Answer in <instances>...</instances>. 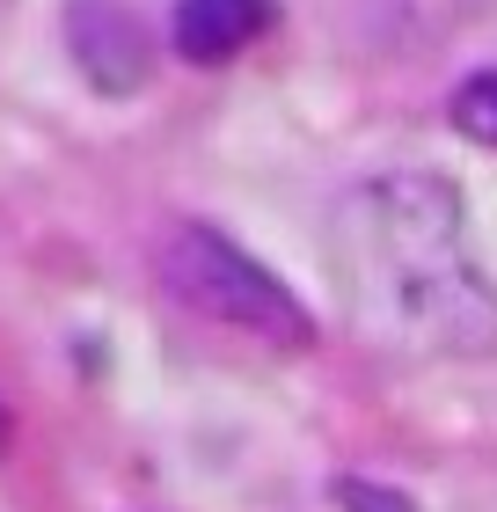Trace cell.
Segmentation results:
<instances>
[{"label":"cell","instance_id":"obj_1","mask_svg":"<svg viewBox=\"0 0 497 512\" xmlns=\"http://www.w3.org/2000/svg\"><path fill=\"white\" fill-rule=\"evenodd\" d=\"M337 256L381 337L439 359L497 352V286L468 256L461 191L432 169H381L337 205Z\"/></svg>","mask_w":497,"mask_h":512},{"label":"cell","instance_id":"obj_2","mask_svg":"<svg viewBox=\"0 0 497 512\" xmlns=\"http://www.w3.org/2000/svg\"><path fill=\"white\" fill-rule=\"evenodd\" d=\"M154 278L169 286L176 308H191L198 322L242 330L256 344H271V352H307V344H315V315L300 308V293L205 220H176L169 235L154 242Z\"/></svg>","mask_w":497,"mask_h":512},{"label":"cell","instance_id":"obj_3","mask_svg":"<svg viewBox=\"0 0 497 512\" xmlns=\"http://www.w3.org/2000/svg\"><path fill=\"white\" fill-rule=\"evenodd\" d=\"M66 52L96 96H139L154 74V37L125 0H66Z\"/></svg>","mask_w":497,"mask_h":512},{"label":"cell","instance_id":"obj_4","mask_svg":"<svg viewBox=\"0 0 497 512\" xmlns=\"http://www.w3.org/2000/svg\"><path fill=\"white\" fill-rule=\"evenodd\" d=\"M271 22H278L271 0H176L169 37L191 66H227V59H242Z\"/></svg>","mask_w":497,"mask_h":512},{"label":"cell","instance_id":"obj_5","mask_svg":"<svg viewBox=\"0 0 497 512\" xmlns=\"http://www.w3.org/2000/svg\"><path fill=\"white\" fill-rule=\"evenodd\" d=\"M446 110H454V132H468L476 147H497V66L490 74H468Z\"/></svg>","mask_w":497,"mask_h":512},{"label":"cell","instance_id":"obj_6","mask_svg":"<svg viewBox=\"0 0 497 512\" xmlns=\"http://www.w3.org/2000/svg\"><path fill=\"white\" fill-rule=\"evenodd\" d=\"M307 512H417L402 491H388V483H366V476H344V483H329V491L307 505Z\"/></svg>","mask_w":497,"mask_h":512},{"label":"cell","instance_id":"obj_7","mask_svg":"<svg viewBox=\"0 0 497 512\" xmlns=\"http://www.w3.org/2000/svg\"><path fill=\"white\" fill-rule=\"evenodd\" d=\"M0 432H8V417H0Z\"/></svg>","mask_w":497,"mask_h":512}]
</instances>
